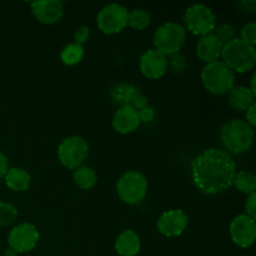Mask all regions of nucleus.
Returning a JSON list of instances; mask_svg holds the SVG:
<instances>
[{"mask_svg":"<svg viewBox=\"0 0 256 256\" xmlns=\"http://www.w3.org/2000/svg\"><path fill=\"white\" fill-rule=\"evenodd\" d=\"M236 165L232 155L222 149H208L192 162L195 186L206 195H216L232 186Z\"/></svg>","mask_w":256,"mask_h":256,"instance_id":"nucleus-1","label":"nucleus"},{"mask_svg":"<svg viewBox=\"0 0 256 256\" xmlns=\"http://www.w3.org/2000/svg\"><path fill=\"white\" fill-rule=\"evenodd\" d=\"M254 128L245 120L232 119L220 129V142L229 154H242L252 149L254 144Z\"/></svg>","mask_w":256,"mask_h":256,"instance_id":"nucleus-2","label":"nucleus"},{"mask_svg":"<svg viewBox=\"0 0 256 256\" xmlns=\"http://www.w3.org/2000/svg\"><path fill=\"white\" fill-rule=\"evenodd\" d=\"M222 62L229 68L232 72H246L254 69L256 64L255 46L246 44L240 38L228 42L222 46Z\"/></svg>","mask_w":256,"mask_h":256,"instance_id":"nucleus-3","label":"nucleus"},{"mask_svg":"<svg viewBox=\"0 0 256 256\" xmlns=\"http://www.w3.org/2000/svg\"><path fill=\"white\" fill-rule=\"evenodd\" d=\"M234 72H232L222 60L206 64L202 68V85L212 95H226L234 88Z\"/></svg>","mask_w":256,"mask_h":256,"instance_id":"nucleus-4","label":"nucleus"},{"mask_svg":"<svg viewBox=\"0 0 256 256\" xmlns=\"http://www.w3.org/2000/svg\"><path fill=\"white\" fill-rule=\"evenodd\" d=\"M186 40V30L176 22H165L159 26L152 38L155 50L165 56L176 54L184 46Z\"/></svg>","mask_w":256,"mask_h":256,"instance_id":"nucleus-5","label":"nucleus"},{"mask_svg":"<svg viewBox=\"0 0 256 256\" xmlns=\"http://www.w3.org/2000/svg\"><path fill=\"white\" fill-rule=\"evenodd\" d=\"M116 194L119 199L125 204H140L148 194L146 178L138 170H129L118 180Z\"/></svg>","mask_w":256,"mask_h":256,"instance_id":"nucleus-6","label":"nucleus"},{"mask_svg":"<svg viewBox=\"0 0 256 256\" xmlns=\"http://www.w3.org/2000/svg\"><path fill=\"white\" fill-rule=\"evenodd\" d=\"M89 156V144L78 135H72L62 140L58 146V158L62 166L75 170L84 164Z\"/></svg>","mask_w":256,"mask_h":256,"instance_id":"nucleus-7","label":"nucleus"},{"mask_svg":"<svg viewBox=\"0 0 256 256\" xmlns=\"http://www.w3.org/2000/svg\"><path fill=\"white\" fill-rule=\"evenodd\" d=\"M184 22L186 29L192 34L204 36L214 32L216 26V16L206 5L192 4L185 10Z\"/></svg>","mask_w":256,"mask_h":256,"instance_id":"nucleus-8","label":"nucleus"},{"mask_svg":"<svg viewBox=\"0 0 256 256\" xmlns=\"http://www.w3.org/2000/svg\"><path fill=\"white\" fill-rule=\"evenodd\" d=\"M128 14L129 10L124 5L116 2L106 5L98 12V29L106 35L118 34L128 26Z\"/></svg>","mask_w":256,"mask_h":256,"instance_id":"nucleus-9","label":"nucleus"},{"mask_svg":"<svg viewBox=\"0 0 256 256\" xmlns=\"http://www.w3.org/2000/svg\"><path fill=\"white\" fill-rule=\"evenodd\" d=\"M40 239L39 230L29 222H22L10 230L8 235V245L16 254L29 252L36 246Z\"/></svg>","mask_w":256,"mask_h":256,"instance_id":"nucleus-10","label":"nucleus"},{"mask_svg":"<svg viewBox=\"0 0 256 256\" xmlns=\"http://www.w3.org/2000/svg\"><path fill=\"white\" fill-rule=\"evenodd\" d=\"M110 98H112V104L119 108L129 106L140 112L144 108L149 106L148 98L135 85L128 84V82H120L116 86L112 88Z\"/></svg>","mask_w":256,"mask_h":256,"instance_id":"nucleus-11","label":"nucleus"},{"mask_svg":"<svg viewBox=\"0 0 256 256\" xmlns=\"http://www.w3.org/2000/svg\"><path fill=\"white\" fill-rule=\"evenodd\" d=\"M232 240L242 249L252 246L256 240V222L245 214L235 216L230 222Z\"/></svg>","mask_w":256,"mask_h":256,"instance_id":"nucleus-12","label":"nucleus"},{"mask_svg":"<svg viewBox=\"0 0 256 256\" xmlns=\"http://www.w3.org/2000/svg\"><path fill=\"white\" fill-rule=\"evenodd\" d=\"M189 224V216L182 209H172L162 212L156 222V229L162 236L175 238L182 235Z\"/></svg>","mask_w":256,"mask_h":256,"instance_id":"nucleus-13","label":"nucleus"},{"mask_svg":"<svg viewBox=\"0 0 256 256\" xmlns=\"http://www.w3.org/2000/svg\"><path fill=\"white\" fill-rule=\"evenodd\" d=\"M32 12L42 24L52 25L64 15V5L60 0H39L32 2Z\"/></svg>","mask_w":256,"mask_h":256,"instance_id":"nucleus-14","label":"nucleus"},{"mask_svg":"<svg viewBox=\"0 0 256 256\" xmlns=\"http://www.w3.org/2000/svg\"><path fill=\"white\" fill-rule=\"evenodd\" d=\"M140 72L146 79L158 80L165 75L168 70L166 56L155 49L148 50L140 58Z\"/></svg>","mask_w":256,"mask_h":256,"instance_id":"nucleus-15","label":"nucleus"},{"mask_svg":"<svg viewBox=\"0 0 256 256\" xmlns=\"http://www.w3.org/2000/svg\"><path fill=\"white\" fill-rule=\"evenodd\" d=\"M139 112L134 108H119L112 116V128L122 135L130 134L140 126Z\"/></svg>","mask_w":256,"mask_h":256,"instance_id":"nucleus-16","label":"nucleus"},{"mask_svg":"<svg viewBox=\"0 0 256 256\" xmlns=\"http://www.w3.org/2000/svg\"><path fill=\"white\" fill-rule=\"evenodd\" d=\"M222 46L224 45L219 42L214 34H208L200 38L196 44V56L202 60V62L212 64V62H218L222 56Z\"/></svg>","mask_w":256,"mask_h":256,"instance_id":"nucleus-17","label":"nucleus"},{"mask_svg":"<svg viewBox=\"0 0 256 256\" xmlns=\"http://www.w3.org/2000/svg\"><path fill=\"white\" fill-rule=\"evenodd\" d=\"M142 249L140 238L134 230H122L115 240V250L120 256H136Z\"/></svg>","mask_w":256,"mask_h":256,"instance_id":"nucleus-18","label":"nucleus"},{"mask_svg":"<svg viewBox=\"0 0 256 256\" xmlns=\"http://www.w3.org/2000/svg\"><path fill=\"white\" fill-rule=\"evenodd\" d=\"M229 106L238 112H246L255 104V95L246 86H234L228 92Z\"/></svg>","mask_w":256,"mask_h":256,"instance_id":"nucleus-19","label":"nucleus"},{"mask_svg":"<svg viewBox=\"0 0 256 256\" xmlns=\"http://www.w3.org/2000/svg\"><path fill=\"white\" fill-rule=\"evenodd\" d=\"M5 184L12 192H26L32 184V176L22 168H9L4 178Z\"/></svg>","mask_w":256,"mask_h":256,"instance_id":"nucleus-20","label":"nucleus"},{"mask_svg":"<svg viewBox=\"0 0 256 256\" xmlns=\"http://www.w3.org/2000/svg\"><path fill=\"white\" fill-rule=\"evenodd\" d=\"M72 180L75 185L82 190H90L95 186L98 182V174L90 166L82 165L72 172Z\"/></svg>","mask_w":256,"mask_h":256,"instance_id":"nucleus-21","label":"nucleus"},{"mask_svg":"<svg viewBox=\"0 0 256 256\" xmlns=\"http://www.w3.org/2000/svg\"><path fill=\"white\" fill-rule=\"evenodd\" d=\"M232 185H235L236 190H239L242 194H252L256 190V175L252 172L242 170L235 174Z\"/></svg>","mask_w":256,"mask_h":256,"instance_id":"nucleus-22","label":"nucleus"},{"mask_svg":"<svg viewBox=\"0 0 256 256\" xmlns=\"http://www.w3.org/2000/svg\"><path fill=\"white\" fill-rule=\"evenodd\" d=\"M84 58V48L82 45L75 44H68L64 49L60 52V59H62V64L66 66H74L78 65Z\"/></svg>","mask_w":256,"mask_h":256,"instance_id":"nucleus-23","label":"nucleus"},{"mask_svg":"<svg viewBox=\"0 0 256 256\" xmlns=\"http://www.w3.org/2000/svg\"><path fill=\"white\" fill-rule=\"evenodd\" d=\"M152 22V16L142 9H134L128 14V26L135 30H144Z\"/></svg>","mask_w":256,"mask_h":256,"instance_id":"nucleus-24","label":"nucleus"},{"mask_svg":"<svg viewBox=\"0 0 256 256\" xmlns=\"http://www.w3.org/2000/svg\"><path fill=\"white\" fill-rule=\"evenodd\" d=\"M18 210L16 208L9 202H0V226L12 225L16 220Z\"/></svg>","mask_w":256,"mask_h":256,"instance_id":"nucleus-25","label":"nucleus"},{"mask_svg":"<svg viewBox=\"0 0 256 256\" xmlns=\"http://www.w3.org/2000/svg\"><path fill=\"white\" fill-rule=\"evenodd\" d=\"M212 34L219 39V42L222 45L228 44V42H232L234 39H236V30L234 29V26L230 24H220L218 26H215Z\"/></svg>","mask_w":256,"mask_h":256,"instance_id":"nucleus-26","label":"nucleus"},{"mask_svg":"<svg viewBox=\"0 0 256 256\" xmlns=\"http://www.w3.org/2000/svg\"><path fill=\"white\" fill-rule=\"evenodd\" d=\"M166 64L170 72L174 74H179V72H184L186 68V59L180 52H176V54L169 55V59L166 58Z\"/></svg>","mask_w":256,"mask_h":256,"instance_id":"nucleus-27","label":"nucleus"},{"mask_svg":"<svg viewBox=\"0 0 256 256\" xmlns=\"http://www.w3.org/2000/svg\"><path fill=\"white\" fill-rule=\"evenodd\" d=\"M240 39L246 44L255 46L256 44V22H250L245 24L242 29V38Z\"/></svg>","mask_w":256,"mask_h":256,"instance_id":"nucleus-28","label":"nucleus"},{"mask_svg":"<svg viewBox=\"0 0 256 256\" xmlns=\"http://www.w3.org/2000/svg\"><path fill=\"white\" fill-rule=\"evenodd\" d=\"M89 36H90V29L88 26L82 25V26H79L76 30H75V32H74L75 42H74L75 44L82 45V44H85L88 40H89Z\"/></svg>","mask_w":256,"mask_h":256,"instance_id":"nucleus-29","label":"nucleus"},{"mask_svg":"<svg viewBox=\"0 0 256 256\" xmlns=\"http://www.w3.org/2000/svg\"><path fill=\"white\" fill-rule=\"evenodd\" d=\"M245 215H248L252 219L256 220V194L248 195V199L245 202Z\"/></svg>","mask_w":256,"mask_h":256,"instance_id":"nucleus-30","label":"nucleus"},{"mask_svg":"<svg viewBox=\"0 0 256 256\" xmlns=\"http://www.w3.org/2000/svg\"><path fill=\"white\" fill-rule=\"evenodd\" d=\"M140 122H152L155 118V110L152 106H146L139 112Z\"/></svg>","mask_w":256,"mask_h":256,"instance_id":"nucleus-31","label":"nucleus"},{"mask_svg":"<svg viewBox=\"0 0 256 256\" xmlns=\"http://www.w3.org/2000/svg\"><path fill=\"white\" fill-rule=\"evenodd\" d=\"M8 170H9V160H8L6 155L0 152V180L4 179Z\"/></svg>","mask_w":256,"mask_h":256,"instance_id":"nucleus-32","label":"nucleus"},{"mask_svg":"<svg viewBox=\"0 0 256 256\" xmlns=\"http://www.w3.org/2000/svg\"><path fill=\"white\" fill-rule=\"evenodd\" d=\"M245 122H246L252 128L256 126V104L252 105V106L246 110V120H245Z\"/></svg>","mask_w":256,"mask_h":256,"instance_id":"nucleus-33","label":"nucleus"},{"mask_svg":"<svg viewBox=\"0 0 256 256\" xmlns=\"http://www.w3.org/2000/svg\"><path fill=\"white\" fill-rule=\"evenodd\" d=\"M16 255H18L16 252H15L12 249H10V248H8L6 252H5V256H16Z\"/></svg>","mask_w":256,"mask_h":256,"instance_id":"nucleus-34","label":"nucleus"}]
</instances>
